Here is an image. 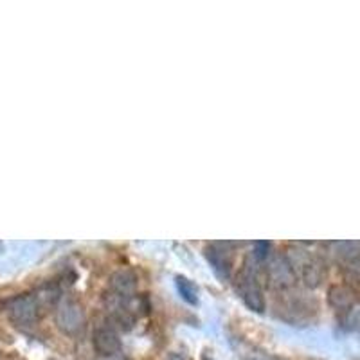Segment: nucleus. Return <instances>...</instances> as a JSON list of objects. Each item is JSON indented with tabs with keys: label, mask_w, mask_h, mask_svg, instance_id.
Listing matches in <instances>:
<instances>
[{
	"label": "nucleus",
	"mask_w": 360,
	"mask_h": 360,
	"mask_svg": "<svg viewBox=\"0 0 360 360\" xmlns=\"http://www.w3.org/2000/svg\"><path fill=\"white\" fill-rule=\"evenodd\" d=\"M294 269L295 276H301L308 287H319L323 283L324 274H326V266L324 262L319 258H315L311 254H308L307 250H297L294 259H288Z\"/></svg>",
	"instance_id": "obj_2"
},
{
	"label": "nucleus",
	"mask_w": 360,
	"mask_h": 360,
	"mask_svg": "<svg viewBox=\"0 0 360 360\" xmlns=\"http://www.w3.org/2000/svg\"><path fill=\"white\" fill-rule=\"evenodd\" d=\"M38 310H40V303L34 295L15 297L8 307L9 319L17 326H31V324L37 323Z\"/></svg>",
	"instance_id": "obj_4"
},
{
	"label": "nucleus",
	"mask_w": 360,
	"mask_h": 360,
	"mask_svg": "<svg viewBox=\"0 0 360 360\" xmlns=\"http://www.w3.org/2000/svg\"><path fill=\"white\" fill-rule=\"evenodd\" d=\"M266 278L270 279V283L278 288H288L292 287L297 279L294 269H292L288 258H283V256H278L266 266Z\"/></svg>",
	"instance_id": "obj_6"
},
{
	"label": "nucleus",
	"mask_w": 360,
	"mask_h": 360,
	"mask_svg": "<svg viewBox=\"0 0 360 360\" xmlns=\"http://www.w3.org/2000/svg\"><path fill=\"white\" fill-rule=\"evenodd\" d=\"M328 301L335 308L339 314L344 315V319L348 317L352 311H355L359 308V303H356V294L346 285H335V287L330 288L328 292Z\"/></svg>",
	"instance_id": "obj_8"
},
{
	"label": "nucleus",
	"mask_w": 360,
	"mask_h": 360,
	"mask_svg": "<svg viewBox=\"0 0 360 360\" xmlns=\"http://www.w3.org/2000/svg\"><path fill=\"white\" fill-rule=\"evenodd\" d=\"M238 292L242 295L243 303L254 311H265V295H263L262 287H259L258 276L254 272L252 266L245 263L243 270L238 276Z\"/></svg>",
	"instance_id": "obj_1"
},
{
	"label": "nucleus",
	"mask_w": 360,
	"mask_h": 360,
	"mask_svg": "<svg viewBox=\"0 0 360 360\" xmlns=\"http://www.w3.org/2000/svg\"><path fill=\"white\" fill-rule=\"evenodd\" d=\"M56 323L63 333L67 335H76L85 326V314L83 308L76 301H67L58 308Z\"/></svg>",
	"instance_id": "obj_5"
},
{
	"label": "nucleus",
	"mask_w": 360,
	"mask_h": 360,
	"mask_svg": "<svg viewBox=\"0 0 360 360\" xmlns=\"http://www.w3.org/2000/svg\"><path fill=\"white\" fill-rule=\"evenodd\" d=\"M176 288H179L180 295H182V297H184L189 304H197L198 303L197 287H195V285H193L189 279L179 276V278H176Z\"/></svg>",
	"instance_id": "obj_11"
},
{
	"label": "nucleus",
	"mask_w": 360,
	"mask_h": 360,
	"mask_svg": "<svg viewBox=\"0 0 360 360\" xmlns=\"http://www.w3.org/2000/svg\"><path fill=\"white\" fill-rule=\"evenodd\" d=\"M209 263L217 270V274L221 278H229L231 270H233V254L227 249L225 243H213L205 250Z\"/></svg>",
	"instance_id": "obj_9"
},
{
	"label": "nucleus",
	"mask_w": 360,
	"mask_h": 360,
	"mask_svg": "<svg viewBox=\"0 0 360 360\" xmlns=\"http://www.w3.org/2000/svg\"><path fill=\"white\" fill-rule=\"evenodd\" d=\"M94 349L101 356H114L121 349V339L112 326H101L94 332Z\"/></svg>",
	"instance_id": "obj_10"
},
{
	"label": "nucleus",
	"mask_w": 360,
	"mask_h": 360,
	"mask_svg": "<svg viewBox=\"0 0 360 360\" xmlns=\"http://www.w3.org/2000/svg\"><path fill=\"white\" fill-rule=\"evenodd\" d=\"M256 250H254V258L256 259H265L269 258V250H270V243L269 242H256Z\"/></svg>",
	"instance_id": "obj_12"
},
{
	"label": "nucleus",
	"mask_w": 360,
	"mask_h": 360,
	"mask_svg": "<svg viewBox=\"0 0 360 360\" xmlns=\"http://www.w3.org/2000/svg\"><path fill=\"white\" fill-rule=\"evenodd\" d=\"M169 360H184V359H182L180 355H172V356H169Z\"/></svg>",
	"instance_id": "obj_13"
},
{
	"label": "nucleus",
	"mask_w": 360,
	"mask_h": 360,
	"mask_svg": "<svg viewBox=\"0 0 360 360\" xmlns=\"http://www.w3.org/2000/svg\"><path fill=\"white\" fill-rule=\"evenodd\" d=\"M333 254L346 278L360 283V242H339L333 243Z\"/></svg>",
	"instance_id": "obj_3"
},
{
	"label": "nucleus",
	"mask_w": 360,
	"mask_h": 360,
	"mask_svg": "<svg viewBox=\"0 0 360 360\" xmlns=\"http://www.w3.org/2000/svg\"><path fill=\"white\" fill-rule=\"evenodd\" d=\"M112 299L117 304H127L135 294V276L131 270H119L110 281Z\"/></svg>",
	"instance_id": "obj_7"
}]
</instances>
